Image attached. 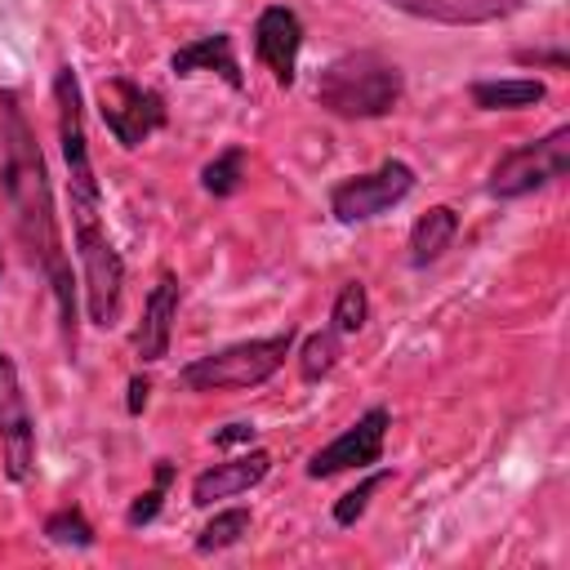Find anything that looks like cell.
Instances as JSON below:
<instances>
[{"instance_id":"1","label":"cell","mask_w":570,"mask_h":570,"mask_svg":"<svg viewBox=\"0 0 570 570\" xmlns=\"http://www.w3.org/2000/svg\"><path fill=\"white\" fill-rule=\"evenodd\" d=\"M0 183L13 209V232L36 263V272L49 281V294L62 316V343L76 352V276L71 258L58 236V214H53V187H49V165L36 142V129L27 120V107L18 89H0Z\"/></svg>"},{"instance_id":"2","label":"cell","mask_w":570,"mask_h":570,"mask_svg":"<svg viewBox=\"0 0 570 570\" xmlns=\"http://www.w3.org/2000/svg\"><path fill=\"white\" fill-rule=\"evenodd\" d=\"M53 107H58V142H62V160H67L71 236H76V254H80V249L102 245L107 227H102V187H98V174H94L89 134H85L80 80H76L71 67H58V76H53Z\"/></svg>"},{"instance_id":"3","label":"cell","mask_w":570,"mask_h":570,"mask_svg":"<svg viewBox=\"0 0 570 570\" xmlns=\"http://www.w3.org/2000/svg\"><path fill=\"white\" fill-rule=\"evenodd\" d=\"M401 94H405L401 67L374 49L343 53L325 62V71L316 76V102L338 120H379L396 111Z\"/></svg>"},{"instance_id":"4","label":"cell","mask_w":570,"mask_h":570,"mask_svg":"<svg viewBox=\"0 0 570 570\" xmlns=\"http://www.w3.org/2000/svg\"><path fill=\"white\" fill-rule=\"evenodd\" d=\"M289 347H294V330L272 334V338H245V343H232L223 352L187 361L178 370V379L187 392H245V387L267 383L285 365Z\"/></svg>"},{"instance_id":"5","label":"cell","mask_w":570,"mask_h":570,"mask_svg":"<svg viewBox=\"0 0 570 570\" xmlns=\"http://www.w3.org/2000/svg\"><path fill=\"white\" fill-rule=\"evenodd\" d=\"M570 169V125H557L552 134L534 138V142H521L512 151H503L490 169V196L499 200H517V196H530L557 178H566Z\"/></svg>"},{"instance_id":"6","label":"cell","mask_w":570,"mask_h":570,"mask_svg":"<svg viewBox=\"0 0 570 570\" xmlns=\"http://www.w3.org/2000/svg\"><path fill=\"white\" fill-rule=\"evenodd\" d=\"M98 116H102V125H107V134L125 147V151H134V147H142L156 129H165V98L151 89V85H138V80H129V76H107L102 85H98Z\"/></svg>"},{"instance_id":"7","label":"cell","mask_w":570,"mask_h":570,"mask_svg":"<svg viewBox=\"0 0 570 570\" xmlns=\"http://www.w3.org/2000/svg\"><path fill=\"white\" fill-rule=\"evenodd\" d=\"M410 191H414V169H410L405 160H383V165L370 169V174L343 178V183L330 191V214H334L338 223H370V218H379L383 209L401 205Z\"/></svg>"},{"instance_id":"8","label":"cell","mask_w":570,"mask_h":570,"mask_svg":"<svg viewBox=\"0 0 570 570\" xmlns=\"http://www.w3.org/2000/svg\"><path fill=\"white\" fill-rule=\"evenodd\" d=\"M387 428H392V414L387 405H370L352 428H343L330 445H321L312 459H307V476L312 481H330L338 472H365L383 459V441H387Z\"/></svg>"},{"instance_id":"9","label":"cell","mask_w":570,"mask_h":570,"mask_svg":"<svg viewBox=\"0 0 570 570\" xmlns=\"http://www.w3.org/2000/svg\"><path fill=\"white\" fill-rule=\"evenodd\" d=\"M0 454L9 481H27L36 472V419L9 352H0Z\"/></svg>"},{"instance_id":"10","label":"cell","mask_w":570,"mask_h":570,"mask_svg":"<svg viewBox=\"0 0 570 570\" xmlns=\"http://www.w3.org/2000/svg\"><path fill=\"white\" fill-rule=\"evenodd\" d=\"M254 53L272 71V80L281 89H289L294 76H298V53H303V22H298V13L285 9V4H267L258 13V22H254Z\"/></svg>"},{"instance_id":"11","label":"cell","mask_w":570,"mask_h":570,"mask_svg":"<svg viewBox=\"0 0 570 570\" xmlns=\"http://www.w3.org/2000/svg\"><path fill=\"white\" fill-rule=\"evenodd\" d=\"M178 298H183L178 276L160 272L151 294L142 298V321L134 330V352H138L142 365H156V361L169 356V338H174V321H178Z\"/></svg>"},{"instance_id":"12","label":"cell","mask_w":570,"mask_h":570,"mask_svg":"<svg viewBox=\"0 0 570 570\" xmlns=\"http://www.w3.org/2000/svg\"><path fill=\"white\" fill-rule=\"evenodd\" d=\"M267 472H272V454H267V450L232 454V459H223V463L196 472V481H191V503H196V508H209V503H218V499H236V494L254 490Z\"/></svg>"},{"instance_id":"13","label":"cell","mask_w":570,"mask_h":570,"mask_svg":"<svg viewBox=\"0 0 570 570\" xmlns=\"http://www.w3.org/2000/svg\"><path fill=\"white\" fill-rule=\"evenodd\" d=\"M169 71H174V76L214 71L227 89H245V76H240V62H236V49H232V36H227V31H209V36L187 40L183 49H174Z\"/></svg>"},{"instance_id":"14","label":"cell","mask_w":570,"mask_h":570,"mask_svg":"<svg viewBox=\"0 0 570 570\" xmlns=\"http://www.w3.org/2000/svg\"><path fill=\"white\" fill-rule=\"evenodd\" d=\"M454 236H459V214L450 205H432L428 214H419V223L410 227V267L436 263Z\"/></svg>"},{"instance_id":"15","label":"cell","mask_w":570,"mask_h":570,"mask_svg":"<svg viewBox=\"0 0 570 570\" xmlns=\"http://www.w3.org/2000/svg\"><path fill=\"white\" fill-rule=\"evenodd\" d=\"M543 80H530V76H512V80H472L468 98L472 107L481 111H521V107H534L543 102Z\"/></svg>"},{"instance_id":"16","label":"cell","mask_w":570,"mask_h":570,"mask_svg":"<svg viewBox=\"0 0 570 570\" xmlns=\"http://www.w3.org/2000/svg\"><path fill=\"white\" fill-rule=\"evenodd\" d=\"M338 356H343V334L334 325L307 334L303 347H298V374H303V383H321L338 365Z\"/></svg>"},{"instance_id":"17","label":"cell","mask_w":570,"mask_h":570,"mask_svg":"<svg viewBox=\"0 0 570 570\" xmlns=\"http://www.w3.org/2000/svg\"><path fill=\"white\" fill-rule=\"evenodd\" d=\"M245 165H249V156H245V147H223L205 169H200V187L209 191V196H236L240 191V183H245Z\"/></svg>"},{"instance_id":"18","label":"cell","mask_w":570,"mask_h":570,"mask_svg":"<svg viewBox=\"0 0 570 570\" xmlns=\"http://www.w3.org/2000/svg\"><path fill=\"white\" fill-rule=\"evenodd\" d=\"M249 534V512L245 508H223L214 512L200 534H196V552H223V548H236L240 539Z\"/></svg>"},{"instance_id":"19","label":"cell","mask_w":570,"mask_h":570,"mask_svg":"<svg viewBox=\"0 0 570 570\" xmlns=\"http://www.w3.org/2000/svg\"><path fill=\"white\" fill-rule=\"evenodd\" d=\"M365 321H370V294H365V285L361 281H343L338 294H334V307H330V325L338 334H356V330H365Z\"/></svg>"},{"instance_id":"20","label":"cell","mask_w":570,"mask_h":570,"mask_svg":"<svg viewBox=\"0 0 570 570\" xmlns=\"http://www.w3.org/2000/svg\"><path fill=\"white\" fill-rule=\"evenodd\" d=\"M45 539L58 543V548H94V525L80 508H58L45 517Z\"/></svg>"},{"instance_id":"21","label":"cell","mask_w":570,"mask_h":570,"mask_svg":"<svg viewBox=\"0 0 570 570\" xmlns=\"http://www.w3.org/2000/svg\"><path fill=\"white\" fill-rule=\"evenodd\" d=\"M169 481H174V463H169V459H156V481H151V490H142V494L129 503V512H125L129 530H142V525H151V521L160 517V503H165Z\"/></svg>"},{"instance_id":"22","label":"cell","mask_w":570,"mask_h":570,"mask_svg":"<svg viewBox=\"0 0 570 570\" xmlns=\"http://www.w3.org/2000/svg\"><path fill=\"white\" fill-rule=\"evenodd\" d=\"M392 481V472L387 468H379V472H370L365 481H356L338 503H334V525H356L361 517H365V508H370V499L383 490Z\"/></svg>"},{"instance_id":"23","label":"cell","mask_w":570,"mask_h":570,"mask_svg":"<svg viewBox=\"0 0 570 570\" xmlns=\"http://www.w3.org/2000/svg\"><path fill=\"white\" fill-rule=\"evenodd\" d=\"M254 432H258V428H254L249 419H236V423H227V428L214 432V445H223V450H227V445H249Z\"/></svg>"},{"instance_id":"24","label":"cell","mask_w":570,"mask_h":570,"mask_svg":"<svg viewBox=\"0 0 570 570\" xmlns=\"http://www.w3.org/2000/svg\"><path fill=\"white\" fill-rule=\"evenodd\" d=\"M147 396H151V379H147V374H134V379H129V396H125V410L138 419V414L147 410Z\"/></svg>"},{"instance_id":"25","label":"cell","mask_w":570,"mask_h":570,"mask_svg":"<svg viewBox=\"0 0 570 570\" xmlns=\"http://www.w3.org/2000/svg\"><path fill=\"white\" fill-rule=\"evenodd\" d=\"M517 62H548L552 71H566V53H561V49H548V53H543V49H521Z\"/></svg>"}]
</instances>
